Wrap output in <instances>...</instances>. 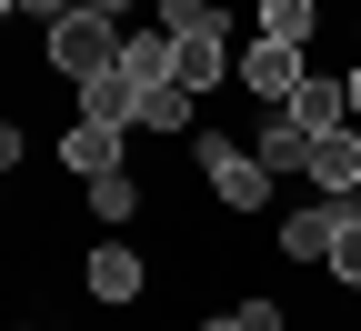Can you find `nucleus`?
I'll return each mask as SVG.
<instances>
[{
	"label": "nucleus",
	"mask_w": 361,
	"mask_h": 331,
	"mask_svg": "<svg viewBox=\"0 0 361 331\" xmlns=\"http://www.w3.org/2000/svg\"><path fill=\"white\" fill-rule=\"evenodd\" d=\"M201 181H211V201H221V211H261V201H271L261 151H241L231 131H201Z\"/></svg>",
	"instance_id": "2"
},
{
	"label": "nucleus",
	"mask_w": 361,
	"mask_h": 331,
	"mask_svg": "<svg viewBox=\"0 0 361 331\" xmlns=\"http://www.w3.org/2000/svg\"><path fill=\"white\" fill-rule=\"evenodd\" d=\"M351 131H361V61H351Z\"/></svg>",
	"instance_id": "18"
},
{
	"label": "nucleus",
	"mask_w": 361,
	"mask_h": 331,
	"mask_svg": "<svg viewBox=\"0 0 361 331\" xmlns=\"http://www.w3.org/2000/svg\"><path fill=\"white\" fill-rule=\"evenodd\" d=\"M121 20H101V11H71V20H51V71L71 80V90H90V80H111L121 71Z\"/></svg>",
	"instance_id": "1"
},
{
	"label": "nucleus",
	"mask_w": 361,
	"mask_h": 331,
	"mask_svg": "<svg viewBox=\"0 0 361 331\" xmlns=\"http://www.w3.org/2000/svg\"><path fill=\"white\" fill-rule=\"evenodd\" d=\"M322 271H331V281H351V291H361V211H351V221H341V251H331V261H322Z\"/></svg>",
	"instance_id": "15"
},
{
	"label": "nucleus",
	"mask_w": 361,
	"mask_h": 331,
	"mask_svg": "<svg viewBox=\"0 0 361 331\" xmlns=\"http://www.w3.org/2000/svg\"><path fill=\"white\" fill-rule=\"evenodd\" d=\"M341 221H351V201H311V211H291V221H281V251H291V261H331V251H341Z\"/></svg>",
	"instance_id": "6"
},
{
	"label": "nucleus",
	"mask_w": 361,
	"mask_h": 331,
	"mask_svg": "<svg viewBox=\"0 0 361 331\" xmlns=\"http://www.w3.org/2000/svg\"><path fill=\"white\" fill-rule=\"evenodd\" d=\"M20 331H40V321H20Z\"/></svg>",
	"instance_id": "19"
},
{
	"label": "nucleus",
	"mask_w": 361,
	"mask_h": 331,
	"mask_svg": "<svg viewBox=\"0 0 361 331\" xmlns=\"http://www.w3.org/2000/svg\"><path fill=\"white\" fill-rule=\"evenodd\" d=\"M0 11H11V20H71L80 0H0Z\"/></svg>",
	"instance_id": "16"
},
{
	"label": "nucleus",
	"mask_w": 361,
	"mask_h": 331,
	"mask_svg": "<svg viewBox=\"0 0 361 331\" xmlns=\"http://www.w3.org/2000/svg\"><path fill=\"white\" fill-rule=\"evenodd\" d=\"M121 140H130V131H111V121H71V131H61V171H80V181L130 171V161H121Z\"/></svg>",
	"instance_id": "5"
},
{
	"label": "nucleus",
	"mask_w": 361,
	"mask_h": 331,
	"mask_svg": "<svg viewBox=\"0 0 361 331\" xmlns=\"http://www.w3.org/2000/svg\"><path fill=\"white\" fill-rule=\"evenodd\" d=\"M191 101H201V90H141V140H180V131H191Z\"/></svg>",
	"instance_id": "12"
},
{
	"label": "nucleus",
	"mask_w": 361,
	"mask_h": 331,
	"mask_svg": "<svg viewBox=\"0 0 361 331\" xmlns=\"http://www.w3.org/2000/svg\"><path fill=\"white\" fill-rule=\"evenodd\" d=\"M80 291H90V301H111V311H130V301L151 291V271H141V251H121V241H101V251L80 261Z\"/></svg>",
	"instance_id": "4"
},
{
	"label": "nucleus",
	"mask_w": 361,
	"mask_h": 331,
	"mask_svg": "<svg viewBox=\"0 0 361 331\" xmlns=\"http://www.w3.org/2000/svg\"><path fill=\"white\" fill-rule=\"evenodd\" d=\"M311 30H322V0H261V40H281V51H311Z\"/></svg>",
	"instance_id": "11"
},
{
	"label": "nucleus",
	"mask_w": 361,
	"mask_h": 331,
	"mask_svg": "<svg viewBox=\"0 0 361 331\" xmlns=\"http://www.w3.org/2000/svg\"><path fill=\"white\" fill-rule=\"evenodd\" d=\"M261 171H271V181H281V171H311V131H301L291 111L261 121Z\"/></svg>",
	"instance_id": "10"
},
{
	"label": "nucleus",
	"mask_w": 361,
	"mask_h": 331,
	"mask_svg": "<svg viewBox=\"0 0 361 331\" xmlns=\"http://www.w3.org/2000/svg\"><path fill=\"white\" fill-rule=\"evenodd\" d=\"M161 30H171V40H231L221 0H161Z\"/></svg>",
	"instance_id": "13"
},
{
	"label": "nucleus",
	"mask_w": 361,
	"mask_h": 331,
	"mask_svg": "<svg viewBox=\"0 0 361 331\" xmlns=\"http://www.w3.org/2000/svg\"><path fill=\"white\" fill-rule=\"evenodd\" d=\"M80 191H90V211H101L111 231H121L130 211H141V181H130V171H101V181H80Z\"/></svg>",
	"instance_id": "14"
},
{
	"label": "nucleus",
	"mask_w": 361,
	"mask_h": 331,
	"mask_svg": "<svg viewBox=\"0 0 361 331\" xmlns=\"http://www.w3.org/2000/svg\"><path fill=\"white\" fill-rule=\"evenodd\" d=\"M80 121H111V131H141V80H121V71H111V80H90V90H80Z\"/></svg>",
	"instance_id": "9"
},
{
	"label": "nucleus",
	"mask_w": 361,
	"mask_h": 331,
	"mask_svg": "<svg viewBox=\"0 0 361 331\" xmlns=\"http://www.w3.org/2000/svg\"><path fill=\"white\" fill-rule=\"evenodd\" d=\"M291 121H301L311 140H331V131H351V80H322V71H311V80L291 90Z\"/></svg>",
	"instance_id": "7"
},
{
	"label": "nucleus",
	"mask_w": 361,
	"mask_h": 331,
	"mask_svg": "<svg viewBox=\"0 0 361 331\" xmlns=\"http://www.w3.org/2000/svg\"><path fill=\"white\" fill-rule=\"evenodd\" d=\"M80 11H101V20H121V11H130V0H80Z\"/></svg>",
	"instance_id": "17"
},
{
	"label": "nucleus",
	"mask_w": 361,
	"mask_h": 331,
	"mask_svg": "<svg viewBox=\"0 0 361 331\" xmlns=\"http://www.w3.org/2000/svg\"><path fill=\"white\" fill-rule=\"evenodd\" d=\"M311 80V51H281V40H241V90H251V101H271V111H291V90Z\"/></svg>",
	"instance_id": "3"
},
{
	"label": "nucleus",
	"mask_w": 361,
	"mask_h": 331,
	"mask_svg": "<svg viewBox=\"0 0 361 331\" xmlns=\"http://www.w3.org/2000/svg\"><path fill=\"white\" fill-rule=\"evenodd\" d=\"M311 181H322V201H351V191H361V131L311 140Z\"/></svg>",
	"instance_id": "8"
}]
</instances>
